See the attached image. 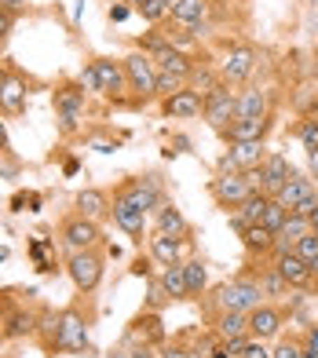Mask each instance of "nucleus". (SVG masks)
Wrapping results in <instances>:
<instances>
[{"mask_svg": "<svg viewBox=\"0 0 318 358\" xmlns=\"http://www.w3.org/2000/svg\"><path fill=\"white\" fill-rule=\"evenodd\" d=\"M212 303L216 311H256L263 303V289H260V278L256 274H238L231 282H219L216 292H212Z\"/></svg>", "mask_w": 318, "mask_h": 358, "instance_id": "obj_1", "label": "nucleus"}, {"mask_svg": "<svg viewBox=\"0 0 318 358\" xmlns=\"http://www.w3.org/2000/svg\"><path fill=\"white\" fill-rule=\"evenodd\" d=\"M52 348H55V351H70V355L88 351V322H85V315L77 311V307H66V311H59Z\"/></svg>", "mask_w": 318, "mask_h": 358, "instance_id": "obj_2", "label": "nucleus"}, {"mask_svg": "<svg viewBox=\"0 0 318 358\" xmlns=\"http://www.w3.org/2000/svg\"><path fill=\"white\" fill-rule=\"evenodd\" d=\"M124 62V73H129V88L136 92V99L139 103H147L157 95V66H154V59L147 52H132L129 59H121Z\"/></svg>", "mask_w": 318, "mask_h": 358, "instance_id": "obj_3", "label": "nucleus"}, {"mask_svg": "<svg viewBox=\"0 0 318 358\" xmlns=\"http://www.w3.org/2000/svg\"><path fill=\"white\" fill-rule=\"evenodd\" d=\"M293 176V165H289V157L285 154H278V150H267V157H263V165H256V169H249V179H252V187L256 190H263V194H275L282 190V183Z\"/></svg>", "mask_w": 318, "mask_h": 358, "instance_id": "obj_4", "label": "nucleus"}, {"mask_svg": "<svg viewBox=\"0 0 318 358\" xmlns=\"http://www.w3.org/2000/svg\"><path fill=\"white\" fill-rule=\"evenodd\" d=\"M209 190H212L216 205L231 213V208L242 205V201H245V198H249V194L256 190V187H252L249 172H219V176L212 179V187H209Z\"/></svg>", "mask_w": 318, "mask_h": 358, "instance_id": "obj_5", "label": "nucleus"}, {"mask_svg": "<svg viewBox=\"0 0 318 358\" xmlns=\"http://www.w3.org/2000/svg\"><path fill=\"white\" fill-rule=\"evenodd\" d=\"M66 274L73 278V285L81 292H92L95 285L103 282V256L95 249H85V252H70L66 259Z\"/></svg>", "mask_w": 318, "mask_h": 358, "instance_id": "obj_6", "label": "nucleus"}, {"mask_svg": "<svg viewBox=\"0 0 318 358\" xmlns=\"http://www.w3.org/2000/svg\"><path fill=\"white\" fill-rule=\"evenodd\" d=\"M114 198L132 201L136 208L150 213V208L161 205V179H157V176H139V179H129V183H121V187H117Z\"/></svg>", "mask_w": 318, "mask_h": 358, "instance_id": "obj_7", "label": "nucleus"}, {"mask_svg": "<svg viewBox=\"0 0 318 358\" xmlns=\"http://www.w3.org/2000/svg\"><path fill=\"white\" fill-rule=\"evenodd\" d=\"M267 157V146L263 139H249V143H231V150L219 157V172H249L263 165Z\"/></svg>", "mask_w": 318, "mask_h": 358, "instance_id": "obj_8", "label": "nucleus"}, {"mask_svg": "<svg viewBox=\"0 0 318 358\" xmlns=\"http://www.w3.org/2000/svg\"><path fill=\"white\" fill-rule=\"evenodd\" d=\"M99 223L88 220V216H70L66 223H62V245H66L70 252H85V249H95L99 245Z\"/></svg>", "mask_w": 318, "mask_h": 358, "instance_id": "obj_9", "label": "nucleus"}, {"mask_svg": "<svg viewBox=\"0 0 318 358\" xmlns=\"http://www.w3.org/2000/svg\"><path fill=\"white\" fill-rule=\"evenodd\" d=\"M201 117L209 121L216 132H224V128L238 117V95H231L224 85H219L216 92L205 95V110H201Z\"/></svg>", "mask_w": 318, "mask_h": 358, "instance_id": "obj_10", "label": "nucleus"}, {"mask_svg": "<svg viewBox=\"0 0 318 358\" xmlns=\"http://www.w3.org/2000/svg\"><path fill=\"white\" fill-rule=\"evenodd\" d=\"M252 70H256V48L238 44V48L227 52L224 66H219V80H227V85H242V80L252 77Z\"/></svg>", "mask_w": 318, "mask_h": 358, "instance_id": "obj_11", "label": "nucleus"}, {"mask_svg": "<svg viewBox=\"0 0 318 358\" xmlns=\"http://www.w3.org/2000/svg\"><path fill=\"white\" fill-rule=\"evenodd\" d=\"M95 70H99V95L106 99H121L129 88V73H124V62L117 59H95Z\"/></svg>", "mask_w": 318, "mask_h": 358, "instance_id": "obj_12", "label": "nucleus"}, {"mask_svg": "<svg viewBox=\"0 0 318 358\" xmlns=\"http://www.w3.org/2000/svg\"><path fill=\"white\" fill-rule=\"evenodd\" d=\"M282 325H285V315L275 303H260L256 311H249V336L256 340H275L282 333Z\"/></svg>", "mask_w": 318, "mask_h": 358, "instance_id": "obj_13", "label": "nucleus"}, {"mask_svg": "<svg viewBox=\"0 0 318 358\" xmlns=\"http://www.w3.org/2000/svg\"><path fill=\"white\" fill-rule=\"evenodd\" d=\"M55 110H59V121L66 132H73L77 121H81V113H85V88L81 85H66V88H59L55 92Z\"/></svg>", "mask_w": 318, "mask_h": 358, "instance_id": "obj_14", "label": "nucleus"}, {"mask_svg": "<svg viewBox=\"0 0 318 358\" xmlns=\"http://www.w3.org/2000/svg\"><path fill=\"white\" fill-rule=\"evenodd\" d=\"M275 271L289 282V289H311V282H315L311 264H308V259H300L296 252H278L275 256Z\"/></svg>", "mask_w": 318, "mask_h": 358, "instance_id": "obj_15", "label": "nucleus"}, {"mask_svg": "<svg viewBox=\"0 0 318 358\" xmlns=\"http://www.w3.org/2000/svg\"><path fill=\"white\" fill-rule=\"evenodd\" d=\"M267 201H271V194H263V190H252L249 194V198L242 201V205H238V208H231V227H234V231L238 234H242L245 231V227H252V223H260L263 220V208H267Z\"/></svg>", "mask_w": 318, "mask_h": 358, "instance_id": "obj_16", "label": "nucleus"}, {"mask_svg": "<svg viewBox=\"0 0 318 358\" xmlns=\"http://www.w3.org/2000/svg\"><path fill=\"white\" fill-rule=\"evenodd\" d=\"M201 110H205V95L194 92L190 85L165 99V113H168V117H176V121H190V117H198Z\"/></svg>", "mask_w": 318, "mask_h": 358, "instance_id": "obj_17", "label": "nucleus"}, {"mask_svg": "<svg viewBox=\"0 0 318 358\" xmlns=\"http://www.w3.org/2000/svg\"><path fill=\"white\" fill-rule=\"evenodd\" d=\"M73 205H77V213L88 216V220H95V223H99L103 216H110V208H114V201H110L99 187H85V190L73 198Z\"/></svg>", "mask_w": 318, "mask_h": 358, "instance_id": "obj_18", "label": "nucleus"}, {"mask_svg": "<svg viewBox=\"0 0 318 358\" xmlns=\"http://www.w3.org/2000/svg\"><path fill=\"white\" fill-rule=\"evenodd\" d=\"M212 333L219 336V344L238 340V336H249V315L245 311H216Z\"/></svg>", "mask_w": 318, "mask_h": 358, "instance_id": "obj_19", "label": "nucleus"}, {"mask_svg": "<svg viewBox=\"0 0 318 358\" xmlns=\"http://www.w3.org/2000/svg\"><path fill=\"white\" fill-rule=\"evenodd\" d=\"M150 59H154V66L161 70V73H176L183 80H190V73H194V66H198V62L190 59L187 52H180V48H165V52H157Z\"/></svg>", "mask_w": 318, "mask_h": 358, "instance_id": "obj_20", "label": "nucleus"}, {"mask_svg": "<svg viewBox=\"0 0 318 358\" xmlns=\"http://www.w3.org/2000/svg\"><path fill=\"white\" fill-rule=\"evenodd\" d=\"M154 231H161V234H172V238H183V241H187L190 223H187V216L180 213L176 205L161 201V205H157V216H154Z\"/></svg>", "mask_w": 318, "mask_h": 358, "instance_id": "obj_21", "label": "nucleus"}, {"mask_svg": "<svg viewBox=\"0 0 318 358\" xmlns=\"http://www.w3.org/2000/svg\"><path fill=\"white\" fill-rule=\"evenodd\" d=\"M110 216H114V223L121 227L124 234H143V231H147V213H143V208H136L132 201L114 198V208H110Z\"/></svg>", "mask_w": 318, "mask_h": 358, "instance_id": "obj_22", "label": "nucleus"}, {"mask_svg": "<svg viewBox=\"0 0 318 358\" xmlns=\"http://www.w3.org/2000/svg\"><path fill=\"white\" fill-rule=\"evenodd\" d=\"M150 252L154 259L161 267H172V264H183V238H172V234H161V231H154L150 234Z\"/></svg>", "mask_w": 318, "mask_h": 358, "instance_id": "obj_23", "label": "nucleus"}, {"mask_svg": "<svg viewBox=\"0 0 318 358\" xmlns=\"http://www.w3.org/2000/svg\"><path fill=\"white\" fill-rule=\"evenodd\" d=\"M263 132H267V117H234V121L224 128L227 143H249V139H263Z\"/></svg>", "mask_w": 318, "mask_h": 358, "instance_id": "obj_24", "label": "nucleus"}, {"mask_svg": "<svg viewBox=\"0 0 318 358\" xmlns=\"http://www.w3.org/2000/svg\"><path fill=\"white\" fill-rule=\"evenodd\" d=\"M242 245H245L249 256H271L275 252V234L267 231L263 223H252L242 231Z\"/></svg>", "mask_w": 318, "mask_h": 358, "instance_id": "obj_25", "label": "nucleus"}, {"mask_svg": "<svg viewBox=\"0 0 318 358\" xmlns=\"http://www.w3.org/2000/svg\"><path fill=\"white\" fill-rule=\"evenodd\" d=\"M205 11H209V4H205V0H180V4L168 11V19H172V26L190 29L194 22H201V19H205Z\"/></svg>", "mask_w": 318, "mask_h": 358, "instance_id": "obj_26", "label": "nucleus"}, {"mask_svg": "<svg viewBox=\"0 0 318 358\" xmlns=\"http://www.w3.org/2000/svg\"><path fill=\"white\" fill-rule=\"evenodd\" d=\"M26 95H29L26 80L8 77L4 92H0V110H4V113H22V110H26Z\"/></svg>", "mask_w": 318, "mask_h": 358, "instance_id": "obj_27", "label": "nucleus"}, {"mask_svg": "<svg viewBox=\"0 0 318 358\" xmlns=\"http://www.w3.org/2000/svg\"><path fill=\"white\" fill-rule=\"evenodd\" d=\"M238 117H267V95L260 88H249L238 95Z\"/></svg>", "mask_w": 318, "mask_h": 358, "instance_id": "obj_28", "label": "nucleus"}, {"mask_svg": "<svg viewBox=\"0 0 318 358\" xmlns=\"http://www.w3.org/2000/svg\"><path fill=\"white\" fill-rule=\"evenodd\" d=\"M161 285H165V292H168L172 300H190L187 296V271H183V264L165 267L161 271Z\"/></svg>", "mask_w": 318, "mask_h": 358, "instance_id": "obj_29", "label": "nucleus"}, {"mask_svg": "<svg viewBox=\"0 0 318 358\" xmlns=\"http://www.w3.org/2000/svg\"><path fill=\"white\" fill-rule=\"evenodd\" d=\"M34 329H37V315H29V311H15V315H8V322H4V329H0V336L19 340V336L34 333Z\"/></svg>", "mask_w": 318, "mask_h": 358, "instance_id": "obj_30", "label": "nucleus"}, {"mask_svg": "<svg viewBox=\"0 0 318 358\" xmlns=\"http://www.w3.org/2000/svg\"><path fill=\"white\" fill-rule=\"evenodd\" d=\"M183 271H187V296L190 300L201 296L205 285H209V271H205V264H201V259H187Z\"/></svg>", "mask_w": 318, "mask_h": 358, "instance_id": "obj_31", "label": "nucleus"}, {"mask_svg": "<svg viewBox=\"0 0 318 358\" xmlns=\"http://www.w3.org/2000/svg\"><path fill=\"white\" fill-rule=\"evenodd\" d=\"M260 289H263V296H275V300L278 296H289V282H285L275 267L260 271Z\"/></svg>", "mask_w": 318, "mask_h": 358, "instance_id": "obj_32", "label": "nucleus"}, {"mask_svg": "<svg viewBox=\"0 0 318 358\" xmlns=\"http://www.w3.org/2000/svg\"><path fill=\"white\" fill-rule=\"evenodd\" d=\"M285 216H289V208H285L278 198H271V201H267V208H263V220H260V223H263L271 234H278L282 223H285Z\"/></svg>", "mask_w": 318, "mask_h": 358, "instance_id": "obj_33", "label": "nucleus"}, {"mask_svg": "<svg viewBox=\"0 0 318 358\" xmlns=\"http://www.w3.org/2000/svg\"><path fill=\"white\" fill-rule=\"evenodd\" d=\"M165 48H172V44L161 29H150V34L139 37V52H147V55H157V52H165Z\"/></svg>", "mask_w": 318, "mask_h": 358, "instance_id": "obj_34", "label": "nucleus"}, {"mask_svg": "<svg viewBox=\"0 0 318 358\" xmlns=\"http://www.w3.org/2000/svg\"><path fill=\"white\" fill-rule=\"evenodd\" d=\"M139 15H143V22L157 26L161 19H168V8H165V0H143V4H139Z\"/></svg>", "mask_w": 318, "mask_h": 358, "instance_id": "obj_35", "label": "nucleus"}, {"mask_svg": "<svg viewBox=\"0 0 318 358\" xmlns=\"http://www.w3.org/2000/svg\"><path fill=\"white\" fill-rule=\"evenodd\" d=\"M296 136H300V143L308 146V154H311V150H318V117H304V121H300Z\"/></svg>", "mask_w": 318, "mask_h": 358, "instance_id": "obj_36", "label": "nucleus"}, {"mask_svg": "<svg viewBox=\"0 0 318 358\" xmlns=\"http://www.w3.org/2000/svg\"><path fill=\"white\" fill-rule=\"evenodd\" d=\"M187 88V80L183 77H176V73H161V70H157V95H165V99H168V95H176V92H183Z\"/></svg>", "mask_w": 318, "mask_h": 358, "instance_id": "obj_37", "label": "nucleus"}, {"mask_svg": "<svg viewBox=\"0 0 318 358\" xmlns=\"http://www.w3.org/2000/svg\"><path fill=\"white\" fill-rule=\"evenodd\" d=\"M300 259H308V264H315V259H318V234L315 231H308L304 238H300L296 241V249H293Z\"/></svg>", "mask_w": 318, "mask_h": 358, "instance_id": "obj_38", "label": "nucleus"}, {"mask_svg": "<svg viewBox=\"0 0 318 358\" xmlns=\"http://www.w3.org/2000/svg\"><path fill=\"white\" fill-rule=\"evenodd\" d=\"M168 303H172V296L165 292L161 278H150V300H147V307H150V311H161V307H168Z\"/></svg>", "mask_w": 318, "mask_h": 358, "instance_id": "obj_39", "label": "nucleus"}, {"mask_svg": "<svg viewBox=\"0 0 318 358\" xmlns=\"http://www.w3.org/2000/svg\"><path fill=\"white\" fill-rule=\"evenodd\" d=\"M216 351H219V336H216V333H209V336H201V340H198L190 355H194V358H212Z\"/></svg>", "mask_w": 318, "mask_h": 358, "instance_id": "obj_40", "label": "nucleus"}, {"mask_svg": "<svg viewBox=\"0 0 318 358\" xmlns=\"http://www.w3.org/2000/svg\"><path fill=\"white\" fill-rule=\"evenodd\" d=\"M242 358H271V348H267V340L249 336V348L242 351Z\"/></svg>", "mask_w": 318, "mask_h": 358, "instance_id": "obj_41", "label": "nucleus"}, {"mask_svg": "<svg viewBox=\"0 0 318 358\" xmlns=\"http://www.w3.org/2000/svg\"><path fill=\"white\" fill-rule=\"evenodd\" d=\"M81 88L85 92H99V70H95V62H88V66L81 70Z\"/></svg>", "mask_w": 318, "mask_h": 358, "instance_id": "obj_42", "label": "nucleus"}, {"mask_svg": "<svg viewBox=\"0 0 318 358\" xmlns=\"http://www.w3.org/2000/svg\"><path fill=\"white\" fill-rule=\"evenodd\" d=\"M300 348L304 344H296V340H282V344L271 351V358H300Z\"/></svg>", "mask_w": 318, "mask_h": 358, "instance_id": "obj_43", "label": "nucleus"}, {"mask_svg": "<svg viewBox=\"0 0 318 358\" xmlns=\"http://www.w3.org/2000/svg\"><path fill=\"white\" fill-rule=\"evenodd\" d=\"M249 348V336H238V340H227V344H224V351L227 355H234V358H242V351Z\"/></svg>", "mask_w": 318, "mask_h": 358, "instance_id": "obj_44", "label": "nucleus"}, {"mask_svg": "<svg viewBox=\"0 0 318 358\" xmlns=\"http://www.w3.org/2000/svg\"><path fill=\"white\" fill-rule=\"evenodd\" d=\"M15 29V15H8V11H0V41H4L8 34Z\"/></svg>", "mask_w": 318, "mask_h": 358, "instance_id": "obj_45", "label": "nucleus"}, {"mask_svg": "<svg viewBox=\"0 0 318 358\" xmlns=\"http://www.w3.org/2000/svg\"><path fill=\"white\" fill-rule=\"evenodd\" d=\"M129 15H132V8H124V4H114V8H110V22H124V19H129Z\"/></svg>", "mask_w": 318, "mask_h": 358, "instance_id": "obj_46", "label": "nucleus"}, {"mask_svg": "<svg viewBox=\"0 0 318 358\" xmlns=\"http://www.w3.org/2000/svg\"><path fill=\"white\" fill-rule=\"evenodd\" d=\"M26 8V0H0V11H8V15H19Z\"/></svg>", "mask_w": 318, "mask_h": 358, "instance_id": "obj_47", "label": "nucleus"}, {"mask_svg": "<svg viewBox=\"0 0 318 358\" xmlns=\"http://www.w3.org/2000/svg\"><path fill=\"white\" fill-rule=\"evenodd\" d=\"M161 358H194V355H190L187 348H165V351H161Z\"/></svg>", "mask_w": 318, "mask_h": 358, "instance_id": "obj_48", "label": "nucleus"}, {"mask_svg": "<svg viewBox=\"0 0 318 358\" xmlns=\"http://www.w3.org/2000/svg\"><path fill=\"white\" fill-rule=\"evenodd\" d=\"M132 358H161V355H154V348H150V344H143V348H136V351H132Z\"/></svg>", "mask_w": 318, "mask_h": 358, "instance_id": "obj_49", "label": "nucleus"}, {"mask_svg": "<svg viewBox=\"0 0 318 358\" xmlns=\"http://www.w3.org/2000/svg\"><path fill=\"white\" fill-rule=\"evenodd\" d=\"M304 344L318 351V325H311V329H308V336H304Z\"/></svg>", "mask_w": 318, "mask_h": 358, "instance_id": "obj_50", "label": "nucleus"}, {"mask_svg": "<svg viewBox=\"0 0 318 358\" xmlns=\"http://www.w3.org/2000/svg\"><path fill=\"white\" fill-rule=\"evenodd\" d=\"M0 150H8V128H4V121H0Z\"/></svg>", "mask_w": 318, "mask_h": 358, "instance_id": "obj_51", "label": "nucleus"}, {"mask_svg": "<svg viewBox=\"0 0 318 358\" xmlns=\"http://www.w3.org/2000/svg\"><path fill=\"white\" fill-rule=\"evenodd\" d=\"M132 271H136V274H150V264H147V259H139V264H136Z\"/></svg>", "mask_w": 318, "mask_h": 358, "instance_id": "obj_52", "label": "nucleus"}, {"mask_svg": "<svg viewBox=\"0 0 318 358\" xmlns=\"http://www.w3.org/2000/svg\"><path fill=\"white\" fill-rule=\"evenodd\" d=\"M300 358H318V351H315V348H308V344H304V348H300Z\"/></svg>", "mask_w": 318, "mask_h": 358, "instance_id": "obj_53", "label": "nucleus"}, {"mask_svg": "<svg viewBox=\"0 0 318 358\" xmlns=\"http://www.w3.org/2000/svg\"><path fill=\"white\" fill-rule=\"evenodd\" d=\"M8 77H11V73H8L4 66H0V92H4V85H8Z\"/></svg>", "mask_w": 318, "mask_h": 358, "instance_id": "obj_54", "label": "nucleus"}, {"mask_svg": "<svg viewBox=\"0 0 318 358\" xmlns=\"http://www.w3.org/2000/svg\"><path fill=\"white\" fill-rule=\"evenodd\" d=\"M308 220H311V231H315V234H318V208H315V213H311V216H308Z\"/></svg>", "mask_w": 318, "mask_h": 358, "instance_id": "obj_55", "label": "nucleus"}, {"mask_svg": "<svg viewBox=\"0 0 318 358\" xmlns=\"http://www.w3.org/2000/svg\"><path fill=\"white\" fill-rule=\"evenodd\" d=\"M311 172L318 176V150H311Z\"/></svg>", "mask_w": 318, "mask_h": 358, "instance_id": "obj_56", "label": "nucleus"}, {"mask_svg": "<svg viewBox=\"0 0 318 358\" xmlns=\"http://www.w3.org/2000/svg\"><path fill=\"white\" fill-rule=\"evenodd\" d=\"M176 4H180V0H165V8H168V11H172V8H176Z\"/></svg>", "mask_w": 318, "mask_h": 358, "instance_id": "obj_57", "label": "nucleus"}, {"mask_svg": "<svg viewBox=\"0 0 318 358\" xmlns=\"http://www.w3.org/2000/svg\"><path fill=\"white\" fill-rule=\"evenodd\" d=\"M311 274H315V278H318V259H315V264H311Z\"/></svg>", "mask_w": 318, "mask_h": 358, "instance_id": "obj_58", "label": "nucleus"}, {"mask_svg": "<svg viewBox=\"0 0 318 358\" xmlns=\"http://www.w3.org/2000/svg\"><path fill=\"white\" fill-rule=\"evenodd\" d=\"M308 4H311V8H318V0H308Z\"/></svg>", "mask_w": 318, "mask_h": 358, "instance_id": "obj_59", "label": "nucleus"}]
</instances>
